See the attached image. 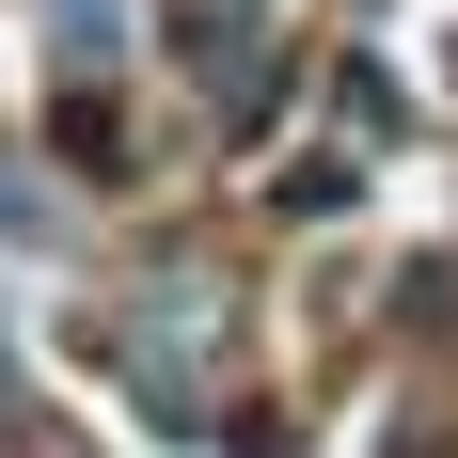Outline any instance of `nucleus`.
<instances>
[{
    "mask_svg": "<svg viewBox=\"0 0 458 458\" xmlns=\"http://www.w3.org/2000/svg\"><path fill=\"white\" fill-rule=\"evenodd\" d=\"M190 64H206V95H222L237 127L269 111V32H253V0H190Z\"/></svg>",
    "mask_w": 458,
    "mask_h": 458,
    "instance_id": "1",
    "label": "nucleus"
}]
</instances>
